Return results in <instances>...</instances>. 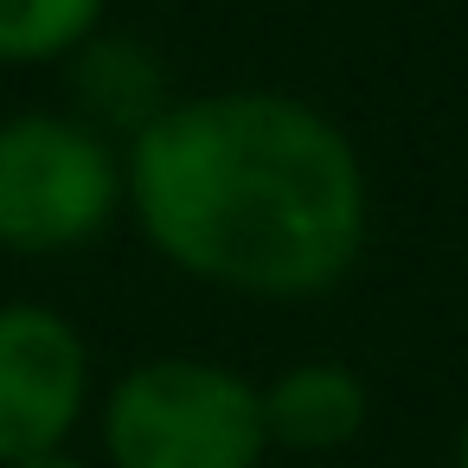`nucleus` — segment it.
<instances>
[{
    "label": "nucleus",
    "instance_id": "nucleus-2",
    "mask_svg": "<svg viewBox=\"0 0 468 468\" xmlns=\"http://www.w3.org/2000/svg\"><path fill=\"white\" fill-rule=\"evenodd\" d=\"M103 449L116 468H257L270 449L263 391L193 353L142 359L103 404Z\"/></svg>",
    "mask_w": 468,
    "mask_h": 468
},
{
    "label": "nucleus",
    "instance_id": "nucleus-1",
    "mask_svg": "<svg viewBox=\"0 0 468 468\" xmlns=\"http://www.w3.org/2000/svg\"><path fill=\"white\" fill-rule=\"evenodd\" d=\"M122 180L148 244L238 295H321L366 250L353 142L282 90H218L148 116Z\"/></svg>",
    "mask_w": 468,
    "mask_h": 468
},
{
    "label": "nucleus",
    "instance_id": "nucleus-6",
    "mask_svg": "<svg viewBox=\"0 0 468 468\" xmlns=\"http://www.w3.org/2000/svg\"><path fill=\"white\" fill-rule=\"evenodd\" d=\"M103 0H0V65H52L84 46Z\"/></svg>",
    "mask_w": 468,
    "mask_h": 468
},
{
    "label": "nucleus",
    "instance_id": "nucleus-4",
    "mask_svg": "<svg viewBox=\"0 0 468 468\" xmlns=\"http://www.w3.org/2000/svg\"><path fill=\"white\" fill-rule=\"evenodd\" d=\"M90 398V353L78 327L39 302L0 308V468L65 449Z\"/></svg>",
    "mask_w": 468,
    "mask_h": 468
},
{
    "label": "nucleus",
    "instance_id": "nucleus-8",
    "mask_svg": "<svg viewBox=\"0 0 468 468\" xmlns=\"http://www.w3.org/2000/svg\"><path fill=\"white\" fill-rule=\"evenodd\" d=\"M455 468H468V430H462V442H455Z\"/></svg>",
    "mask_w": 468,
    "mask_h": 468
},
{
    "label": "nucleus",
    "instance_id": "nucleus-7",
    "mask_svg": "<svg viewBox=\"0 0 468 468\" xmlns=\"http://www.w3.org/2000/svg\"><path fill=\"white\" fill-rule=\"evenodd\" d=\"M14 468H90V462H78V455H65V449H52V455H33V462H14Z\"/></svg>",
    "mask_w": 468,
    "mask_h": 468
},
{
    "label": "nucleus",
    "instance_id": "nucleus-5",
    "mask_svg": "<svg viewBox=\"0 0 468 468\" xmlns=\"http://www.w3.org/2000/svg\"><path fill=\"white\" fill-rule=\"evenodd\" d=\"M263 430H270V442H289V449H308V455L346 449L366 430V385H359V372H346L334 359L289 366L263 391Z\"/></svg>",
    "mask_w": 468,
    "mask_h": 468
},
{
    "label": "nucleus",
    "instance_id": "nucleus-3",
    "mask_svg": "<svg viewBox=\"0 0 468 468\" xmlns=\"http://www.w3.org/2000/svg\"><path fill=\"white\" fill-rule=\"evenodd\" d=\"M129 180L97 129L71 116H7L0 122V250L14 257H58L90 244Z\"/></svg>",
    "mask_w": 468,
    "mask_h": 468
}]
</instances>
